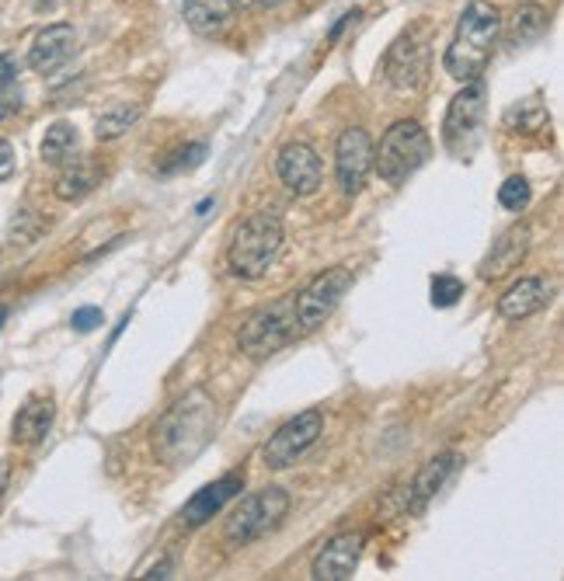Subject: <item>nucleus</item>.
<instances>
[{"label":"nucleus","mask_w":564,"mask_h":581,"mask_svg":"<svg viewBox=\"0 0 564 581\" xmlns=\"http://www.w3.org/2000/svg\"><path fill=\"white\" fill-rule=\"evenodd\" d=\"M456 464H460L456 453H442V456L429 459V464L418 470L415 485H411V509H426L429 498H436V491H442V485L450 480Z\"/></svg>","instance_id":"aec40b11"},{"label":"nucleus","mask_w":564,"mask_h":581,"mask_svg":"<svg viewBox=\"0 0 564 581\" xmlns=\"http://www.w3.org/2000/svg\"><path fill=\"white\" fill-rule=\"evenodd\" d=\"M320 432H325V414H320L317 408L300 411L296 418H290V422L269 438L266 449H261V459H266L269 470H286L317 443Z\"/></svg>","instance_id":"6e6552de"},{"label":"nucleus","mask_w":564,"mask_h":581,"mask_svg":"<svg viewBox=\"0 0 564 581\" xmlns=\"http://www.w3.org/2000/svg\"><path fill=\"white\" fill-rule=\"evenodd\" d=\"M18 109H22V91H18L14 80H4V84H0V123L11 118Z\"/></svg>","instance_id":"cd10ccee"},{"label":"nucleus","mask_w":564,"mask_h":581,"mask_svg":"<svg viewBox=\"0 0 564 581\" xmlns=\"http://www.w3.org/2000/svg\"><path fill=\"white\" fill-rule=\"evenodd\" d=\"M352 289V272L349 269H328L320 272L317 278H311V283L293 293V310H296V328L300 331H314L320 328L325 320L338 310L341 296H346Z\"/></svg>","instance_id":"0eeeda50"},{"label":"nucleus","mask_w":564,"mask_h":581,"mask_svg":"<svg viewBox=\"0 0 564 581\" xmlns=\"http://www.w3.org/2000/svg\"><path fill=\"white\" fill-rule=\"evenodd\" d=\"M102 178H105V171L94 157H70V160H64V171H59V178H56V198H64V203H80V198L102 185Z\"/></svg>","instance_id":"f3484780"},{"label":"nucleus","mask_w":564,"mask_h":581,"mask_svg":"<svg viewBox=\"0 0 564 581\" xmlns=\"http://www.w3.org/2000/svg\"><path fill=\"white\" fill-rule=\"evenodd\" d=\"M230 0H185V22L199 35H219L230 25Z\"/></svg>","instance_id":"412c9836"},{"label":"nucleus","mask_w":564,"mask_h":581,"mask_svg":"<svg viewBox=\"0 0 564 581\" xmlns=\"http://www.w3.org/2000/svg\"><path fill=\"white\" fill-rule=\"evenodd\" d=\"M8 485H11V467L4 464V459H0V498H4Z\"/></svg>","instance_id":"473e14b6"},{"label":"nucleus","mask_w":564,"mask_h":581,"mask_svg":"<svg viewBox=\"0 0 564 581\" xmlns=\"http://www.w3.org/2000/svg\"><path fill=\"white\" fill-rule=\"evenodd\" d=\"M300 334L296 328V310H293V296L275 299L272 307L258 310L245 328H240V352H248L251 358H266L279 352L282 345H290Z\"/></svg>","instance_id":"423d86ee"},{"label":"nucleus","mask_w":564,"mask_h":581,"mask_svg":"<svg viewBox=\"0 0 564 581\" xmlns=\"http://www.w3.org/2000/svg\"><path fill=\"white\" fill-rule=\"evenodd\" d=\"M432 153V139L418 123H394L384 139H380V150H373V168L380 171L387 185H401L426 164Z\"/></svg>","instance_id":"20e7f679"},{"label":"nucleus","mask_w":564,"mask_h":581,"mask_svg":"<svg viewBox=\"0 0 564 581\" xmlns=\"http://www.w3.org/2000/svg\"><path fill=\"white\" fill-rule=\"evenodd\" d=\"M4 80H14V59L11 56H0V84Z\"/></svg>","instance_id":"2f4dec72"},{"label":"nucleus","mask_w":564,"mask_h":581,"mask_svg":"<svg viewBox=\"0 0 564 581\" xmlns=\"http://www.w3.org/2000/svg\"><path fill=\"white\" fill-rule=\"evenodd\" d=\"M286 512H290V494L282 488L258 491L234 509V515L227 519L224 539L230 547H245V544H251V539L275 529L282 519H286Z\"/></svg>","instance_id":"39448f33"},{"label":"nucleus","mask_w":564,"mask_h":581,"mask_svg":"<svg viewBox=\"0 0 564 581\" xmlns=\"http://www.w3.org/2000/svg\"><path fill=\"white\" fill-rule=\"evenodd\" d=\"M203 153H206V147H203V144H192V147H185V150H178L171 164H165L160 171L171 174V171H181V168H195L199 160H203Z\"/></svg>","instance_id":"c85d7f7f"},{"label":"nucleus","mask_w":564,"mask_h":581,"mask_svg":"<svg viewBox=\"0 0 564 581\" xmlns=\"http://www.w3.org/2000/svg\"><path fill=\"white\" fill-rule=\"evenodd\" d=\"M498 32H501L498 11L488 4V0H471L467 11H463V18H460V25H456L453 43L447 49V59H442L447 73L453 80H460V84L481 77V70L488 67L492 49L498 43Z\"/></svg>","instance_id":"f03ea898"},{"label":"nucleus","mask_w":564,"mask_h":581,"mask_svg":"<svg viewBox=\"0 0 564 581\" xmlns=\"http://www.w3.org/2000/svg\"><path fill=\"white\" fill-rule=\"evenodd\" d=\"M551 304V286L543 278H519V283L498 299V314L506 320H522Z\"/></svg>","instance_id":"6ab92c4d"},{"label":"nucleus","mask_w":564,"mask_h":581,"mask_svg":"<svg viewBox=\"0 0 564 581\" xmlns=\"http://www.w3.org/2000/svg\"><path fill=\"white\" fill-rule=\"evenodd\" d=\"M362 544H366V539H362V533H341V536H335L331 544L314 557L311 574L317 581H349L356 574V568H359Z\"/></svg>","instance_id":"ddd939ff"},{"label":"nucleus","mask_w":564,"mask_h":581,"mask_svg":"<svg viewBox=\"0 0 564 581\" xmlns=\"http://www.w3.org/2000/svg\"><path fill=\"white\" fill-rule=\"evenodd\" d=\"M426 73H429V38L426 29H411L387 53V80L397 91H411L426 80Z\"/></svg>","instance_id":"9b49d317"},{"label":"nucleus","mask_w":564,"mask_h":581,"mask_svg":"<svg viewBox=\"0 0 564 581\" xmlns=\"http://www.w3.org/2000/svg\"><path fill=\"white\" fill-rule=\"evenodd\" d=\"M251 4H258V0H230V8H251Z\"/></svg>","instance_id":"f704fd0d"},{"label":"nucleus","mask_w":564,"mask_h":581,"mask_svg":"<svg viewBox=\"0 0 564 581\" xmlns=\"http://www.w3.org/2000/svg\"><path fill=\"white\" fill-rule=\"evenodd\" d=\"M213 425H216V405L203 390H195L160 418V425L154 429V449L165 464L189 459L210 443Z\"/></svg>","instance_id":"f257e3e1"},{"label":"nucleus","mask_w":564,"mask_h":581,"mask_svg":"<svg viewBox=\"0 0 564 581\" xmlns=\"http://www.w3.org/2000/svg\"><path fill=\"white\" fill-rule=\"evenodd\" d=\"M527 251H530V227L527 224H516V227H509L492 244V251L485 254V262H481L477 275L485 278V283H495V278H501V275H509L512 269H519V262L527 258Z\"/></svg>","instance_id":"4468645a"},{"label":"nucleus","mask_w":564,"mask_h":581,"mask_svg":"<svg viewBox=\"0 0 564 581\" xmlns=\"http://www.w3.org/2000/svg\"><path fill=\"white\" fill-rule=\"evenodd\" d=\"M168 571H171V560H160V565H157V568H150L144 578H168Z\"/></svg>","instance_id":"72a5a7b5"},{"label":"nucleus","mask_w":564,"mask_h":581,"mask_svg":"<svg viewBox=\"0 0 564 581\" xmlns=\"http://www.w3.org/2000/svg\"><path fill=\"white\" fill-rule=\"evenodd\" d=\"M4 320H8V310H4V307H0V324H4Z\"/></svg>","instance_id":"c9c22d12"},{"label":"nucleus","mask_w":564,"mask_h":581,"mask_svg":"<svg viewBox=\"0 0 564 581\" xmlns=\"http://www.w3.org/2000/svg\"><path fill=\"white\" fill-rule=\"evenodd\" d=\"M11 174H14V147L8 144V139H0V182Z\"/></svg>","instance_id":"7c9ffc66"},{"label":"nucleus","mask_w":564,"mask_h":581,"mask_svg":"<svg viewBox=\"0 0 564 581\" xmlns=\"http://www.w3.org/2000/svg\"><path fill=\"white\" fill-rule=\"evenodd\" d=\"M279 178L293 195H314L320 189V157L307 144H290L279 150Z\"/></svg>","instance_id":"f8f14e48"},{"label":"nucleus","mask_w":564,"mask_h":581,"mask_svg":"<svg viewBox=\"0 0 564 581\" xmlns=\"http://www.w3.org/2000/svg\"><path fill=\"white\" fill-rule=\"evenodd\" d=\"M144 115L136 105H119V109H112V112H105V115H98V139H115V136H123L136 118Z\"/></svg>","instance_id":"393cba45"},{"label":"nucleus","mask_w":564,"mask_h":581,"mask_svg":"<svg viewBox=\"0 0 564 581\" xmlns=\"http://www.w3.org/2000/svg\"><path fill=\"white\" fill-rule=\"evenodd\" d=\"M481 115H485V84L474 77V80H467V88H463L450 102L447 123H442V139H447L450 153L467 157L474 150Z\"/></svg>","instance_id":"1a4fd4ad"},{"label":"nucleus","mask_w":564,"mask_h":581,"mask_svg":"<svg viewBox=\"0 0 564 581\" xmlns=\"http://www.w3.org/2000/svg\"><path fill=\"white\" fill-rule=\"evenodd\" d=\"M77 153V129L70 123H53L43 139V160L46 164H64Z\"/></svg>","instance_id":"5701e85b"},{"label":"nucleus","mask_w":564,"mask_h":581,"mask_svg":"<svg viewBox=\"0 0 564 581\" xmlns=\"http://www.w3.org/2000/svg\"><path fill=\"white\" fill-rule=\"evenodd\" d=\"M501 123H506V129H512V133H537L548 126V109L540 105V98H527V102L512 105Z\"/></svg>","instance_id":"b1692460"},{"label":"nucleus","mask_w":564,"mask_h":581,"mask_svg":"<svg viewBox=\"0 0 564 581\" xmlns=\"http://www.w3.org/2000/svg\"><path fill=\"white\" fill-rule=\"evenodd\" d=\"M240 491H245V477H237V474L219 477L216 485L203 488L185 509H181V523H185V526H203V523H210V519H213L219 509H224L227 502H234Z\"/></svg>","instance_id":"dca6fc26"},{"label":"nucleus","mask_w":564,"mask_h":581,"mask_svg":"<svg viewBox=\"0 0 564 581\" xmlns=\"http://www.w3.org/2000/svg\"><path fill=\"white\" fill-rule=\"evenodd\" d=\"M258 4H279V0H258Z\"/></svg>","instance_id":"e433bc0d"},{"label":"nucleus","mask_w":564,"mask_h":581,"mask_svg":"<svg viewBox=\"0 0 564 581\" xmlns=\"http://www.w3.org/2000/svg\"><path fill=\"white\" fill-rule=\"evenodd\" d=\"M460 296H463V283H460L456 275H447V272H442V275L432 278V307H442V310H447V307L456 304Z\"/></svg>","instance_id":"bb28decb"},{"label":"nucleus","mask_w":564,"mask_h":581,"mask_svg":"<svg viewBox=\"0 0 564 581\" xmlns=\"http://www.w3.org/2000/svg\"><path fill=\"white\" fill-rule=\"evenodd\" d=\"M74 46H77V32L70 25H49L35 35V43L29 49V67L35 73H53L74 56Z\"/></svg>","instance_id":"2eb2a0df"},{"label":"nucleus","mask_w":564,"mask_h":581,"mask_svg":"<svg viewBox=\"0 0 564 581\" xmlns=\"http://www.w3.org/2000/svg\"><path fill=\"white\" fill-rule=\"evenodd\" d=\"M548 32V11H543L540 4H522L516 14H512V25L506 32V43L509 46H530L537 43V38Z\"/></svg>","instance_id":"4be33fe9"},{"label":"nucleus","mask_w":564,"mask_h":581,"mask_svg":"<svg viewBox=\"0 0 564 581\" xmlns=\"http://www.w3.org/2000/svg\"><path fill=\"white\" fill-rule=\"evenodd\" d=\"M282 251V219L275 213H255L237 227L230 244V269L240 278L266 275Z\"/></svg>","instance_id":"7ed1b4c3"},{"label":"nucleus","mask_w":564,"mask_h":581,"mask_svg":"<svg viewBox=\"0 0 564 581\" xmlns=\"http://www.w3.org/2000/svg\"><path fill=\"white\" fill-rule=\"evenodd\" d=\"M53 418H56V405L53 397H32L25 400V408L18 411L14 418V443L18 446H38L53 429Z\"/></svg>","instance_id":"a211bd4d"},{"label":"nucleus","mask_w":564,"mask_h":581,"mask_svg":"<svg viewBox=\"0 0 564 581\" xmlns=\"http://www.w3.org/2000/svg\"><path fill=\"white\" fill-rule=\"evenodd\" d=\"M102 310H98V307H80L77 314H74V320H70V324H74V331H80V334H88V331H94L98 324H102Z\"/></svg>","instance_id":"c756f323"},{"label":"nucleus","mask_w":564,"mask_h":581,"mask_svg":"<svg viewBox=\"0 0 564 581\" xmlns=\"http://www.w3.org/2000/svg\"><path fill=\"white\" fill-rule=\"evenodd\" d=\"M373 139L366 129H346L338 136L335 147V171H338V185L346 195H359L366 178L373 171Z\"/></svg>","instance_id":"9d476101"},{"label":"nucleus","mask_w":564,"mask_h":581,"mask_svg":"<svg viewBox=\"0 0 564 581\" xmlns=\"http://www.w3.org/2000/svg\"><path fill=\"white\" fill-rule=\"evenodd\" d=\"M498 203L506 206L509 213L527 209L530 206V182H527V178H519V174L506 178V185L498 189Z\"/></svg>","instance_id":"a878e982"}]
</instances>
